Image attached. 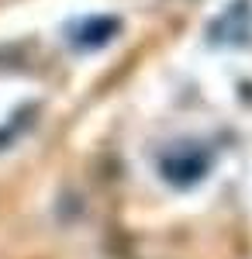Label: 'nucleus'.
Listing matches in <instances>:
<instances>
[{"label":"nucleus","mask_w":252,"mask_h":259,"mask_svg":"<svg viewBox=\"0 0 252 259\" xmlns=\"http://www.w3.org/2000/svg\"><path fill=\"white\" fill-rule=\"evenodd\" d=\"M252 38V11L245 0H238L228 7L221 18L211 24V41H225V45H245Z\"/></svg>","instance_id":"f03ea898"},{"label":"nucleus","mask_w":252,"mask_h":259,"mask_svg":"<svg viewBox=\"0 0 252 259\" xmlns=\"http://www.w3.org/2000/svg\"><path fill=\"white\" fill-rule=\"evenodd\" d=\"M214 169V152L204 142H176L159 156V173L176 190H190Z\"/></svg>","instance_id":"f257e3e1"},{"label":"nucleus","mask_w":252,"mask_h":259,"mask_svg":"<svg viewBox=\"0 0 252 259\" xmlns=\"http://www.w3.org/2000/svg\"><path fill=\"white\" fill-rule=\"evenodd\" d=\"M117 31H121V21H117V18L97 14V18L79 21L76 28H73V35H69V41L76 45L79 52H97V49H104V45L114 41Z\"/></svg>","instance_id":"7ed1b4c3"}]
</instances>
